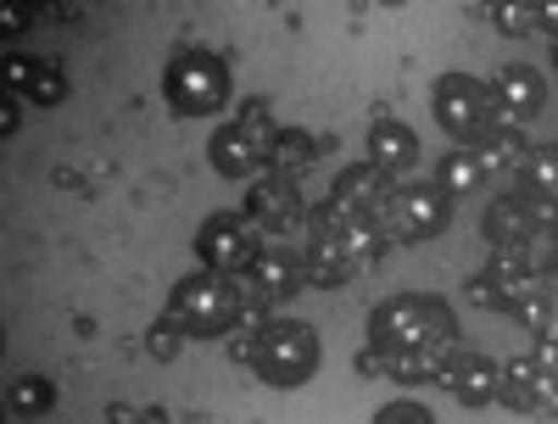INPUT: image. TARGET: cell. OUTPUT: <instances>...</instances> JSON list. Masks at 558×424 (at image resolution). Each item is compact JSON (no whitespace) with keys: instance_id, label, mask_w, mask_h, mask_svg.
<instances>
[{"instance_id":"obj_1","label":"cell","mask_w":558,"mask_h":424,"mask_svg":"<svg viewBox=\"0 0 558 424\" xmlns=\"http://www.w3.org/2000/svg\"><path fill=\"white\" fill-rule=\"evenodd\" d=\"M386 252V234L375 218L347 213L336 202H324L307 213V279L313 286H352L363 268H375Z\"/></svg>"},{"instance_id":"obj_2","label":"cell","mask_w":558,"mask_h":424,"mask_svg":"<svg viewBox=\"0 0 558 424\" xmlns=\"http://www.w3.org/2000/svg\"><path fill=\"white\" fill-rule=\"evenodd\" d=\"M252 313V291L241 286L235 274H184L179 286L168 291V318L184 329V336H196V341H223V336H235V329L246 324Z\"/></svg>"},{"instance_id":"obj_3","label":"cell","mask_w":558,"mask_h":424,"mask_svg":"<svg viewBox=\"0 0 558 424\" xmlns=\"http://www.w3.org/2000/svg\"><path fill=\"white\" fill-rule=\"evenodd\" d=\"M368 347H380V352H441V347H458V318L436 296H391L368 313Z\"/></svg>"},{"instance_id":"obj_4","label":"cell","mask_w":558,"mask_h":424,"mask_svg":"<svg viewBox=\"0 0 558 424\" xmlns=\"http://www.w3.org/2000/svg\"><path fill=\"white\" fill-rule=\"evenodd\" d=\"M324 363V347H318V329L302 324V318H268L257 336H252V374L274 391H296L307 386Z\"/></svg>"},{"instance_id":"obj_5","label":"cell","mask_w":558,"mask_h":424,"mask_svg":"<svg viewBox=\"0 0 558 424\" xmlns=\"http://www.w3.org/2000/svg\"><path fill=\"white\" fill-rule=\"evenodd\" d=\"M386 246H413V241H430L452 223V196L441 184H391V196L375 213Z\"/></svg>"},{"instance_id":"obj_6","label":"cell","mask_w":558,"mask_h":424,"mask_svg":"<svg viewBox=\"0 0 558 424\" xmlns=\"http://www.w3.org/2000/svg\"><path fill=\"white\" fill-rule=\"evenodd\" d=\"M430 101H436V123L458 140V146H481V140L497 134V96L481 78H470V73L436 78Z\"/></svg>"},{"instance_id":"obj_7","label":"cell","mask_w":558,"mask_h":424,"mask_svg":"<svg viewBox=\"0 0 558 424\" xmlns=\"http://www.w3.org/2000/svg\"><path fill=\"white\" fill-rule=\"evenodd\" d=\"M274 140H279V129H274L268 107L252 101L235 123H223V129L207 140V157H213V168H218L223 179H252V173L268 162Z\"/></svg>"},{"instance_id":"obj_8","label":"cell","mask_w":558,"mask_h":424,"mask_svg":"<svg viewBox=\"0 0 558 424\" xmlns=\"http://www.w3.org/2000/svg\"><path fill=\"white\" fill-rule=\"evenodd\" d=\"M162 96L179 118H213L229 101V68L218 57H173L162 73Z\"/></svg>"},{"instance_id":"obj_9","label":"cell","mask_w":558,"mask_h":424,"mask_svg":"<svg viewBox=\"0 0 558 424\" xmlns=\"http://www.w3.org/2000/svg\"><path fill=\"white\" fill-rule=\"evenodd\" d=\"M196 252L213 274H252L257 257H263V229L252 218H235V213H218L196 229Z\"/></svg>"},{"instance_id":"obj_10","label":"cell","mask_w":558,"mask_h":424,"mask_svg":"<svg viewBox=\"0 0 558 424\" xmlns=\"http://www.w3.org/2000/svg\"><path fill=\"white\" fill-rule=\"evenodd\" d=\"M502 402L536 413V419H558V352H525L502 363Z\"/></svg>"},{"instance_id":"obj_11","label":"cell","mask_w":558,"mask_h":424,"mask_svg":"<svg viewBox=\"0 0 558 424\" xmlns=\"http://www.w3.org/2000/svg\"><path fill=\"white\" fill-rule=\"evenodd\" d=\"M470 302L475 307H497V313H525L542 302L536 291V274L520 268V263H508V257H492L475 279H470Z\"/></svg>"},{"instance_id":"obj_12","label":"cell","mask_w":558,"mask_h":424,"mask_svg":"<svg viewBox=\"0 0 558 424\" xmlns=\"http://www.w3.org/2000/svg\"><path fill=\"white\" fill-rule=\"evenodd\" d=\"M536 223H542V207H536V202H525V196H497V202L486 207V218H481V234H486L492 257L520 263V252H525V241L536 234Z\"/></svg>"},{"instance_id":"obj_13","label":"cell","mask_w":558,"mask_h":424,"mask_svg":"<svg viewBox=\"0 0 558 424\" xmlns=\"http://www.w3.org/2000/svg\"><path fill=\"white\" fill-rule=\"evenodd\" d=\"M246 218H252L257 229H268V234L307 223V207H302V191H296V179H286V173L252 179V191H246Z\"/></svg>"},{"instance_id":"obj_14","label":"cell","mask_w":558,"mask_h":424,"mask_svg":"<svg viewBox=\"0 0 558 424\" xmlns=\"http://www.w3.org/2000/svg\"><path fill=\"white\" fill-rule=\"evenodd\" d=\"M463 408H486V402H497L502 397V363H492L486 352H463V347H452L447 352V380H441Z\"/></svg>"},{"instance_id":"obj_15","label":"cell","mask_w":558,"mask_h":424,"mask_svg":"<svg viewBox=\"0 0 558 424\" xmlns=\"http://www.w3.org/2000/svg\"><path fill=\"white\" fill-rule=\"evenodd\" d=\"M492 96H497L502 123H531V118L547 107V84H542L536 68L508 62V68H497V78H492Z\"/></svg>"},{"instance_id":"obj_16","label":"cell","mask_w":558,"mask_h":424,"mask_svg":"<svg viewBox=\"0 0 558 424\" xmlns=\"http://www.w3.org/2000/svg\"><path fill=\"white\" fill-rule=\"evenodd\" d=\"M368 162H375L386 179L413 173V162H418V134H413L402 118H380L375 129H368Z\"/></svg>"},{"instance_id":"obj_17","label":"cell","mask_w":558,"mask_h":424,"mask_svg":"<svg viewBox=\"0 0 558 424\" xmlns=\"http://www.w3.org/2000/svg\"><path fill=\"white\" fill-rule=\"evenodd\" d=\"M386 196H391V179H386L375 162H357V168H347V173L336 179V191H330V202H336V207L363 213V218H375Z\"/></svg>"},{"instance_id":"obj_18","label":"cell","mask_w":558,"mask_h":424,"mask_svg":"<svg viewBox=\"0 0 558 424\" xmlns=\"http://www.w3.org/2000/svg\"><path fill=\"white\" fill-rule=\"evenodd\" d=\"M302 279H307V263H302V257L279 252V246H263V257H257V268H252V291H257L263 302H279V296H296Z\"/></svg>"},{"instance_id":"obj_19","label":"cell","mask_w":558,"mask_h":424,"mask_svg":"<svg viewBox=\"0 0 558 424\" xmlns=\"http://www.w3.org/2000/svg\"><path fill=\"white\" fill-rule=\"evenodd\" d=\"M7 84L23 89L34 107H57V101L68 96L62 68H57V62H34V57H12V62H7Z\"/></svg>"},{"instance_id":"obj_20","label":"cell","mask_w":558,"mask_h":424,"mask_svg":"<svg viewBox=\"0 0 558 424\" xmlns=\"http://www.w3.org/2000/svg\"><path fill=\"white\" fill-rule=\"evenodd\" d=\"M447 352L452 347H441V352H380V368L402 386H441L447 380Z\"/></svg>"},{"instance_id":"obj_21","label":"cell","mask_w":558,"mask_h":424,"mask_svg":"<svg viewBox=\"0 0 558 424\" xmlns=\"http://www.w3.org/2000/svg\"><path fill=\"white\" fill-rule=\"evenodd\" d=\"M520 191L536 207H558V146H531V157L520 168Z\"/></svg>"},{"instance_id":"obj_22","label":"cell","mask_w":558,"mask_h":424,"mask_svg":"<svg viewBox=\"0 0 558 424\" xmlns=\"http://www.w3.org/2000/svg\"><path fill=\"white\" fill-rule=\"evenodd\" d=\"M486 184V162H481V152L475 146H458V152H447L441 157V191L458 202V196H475Z\"/></svg>"},{"instance_id":"obj_23","label":"cell","mask_w":558,"mask_h":424,"mask_svg":"<svg viewBox=\"0 0 558 424\" xmlns=\"http://www.w3.org/2000/svg\"><path fill=\"white\" fill-rule=\"evenodd\" d=\"M525 157H531V146L520 140L514 123H497V134L481 140V162H486V173H514V179H520Z\"/></svg>"},{"instance_id":"obj_24","label":"cell","mask_w":558,"mask_h":424,"mask_svg":"<svg viewBox=\"0 0 558 424\" xmlns=\"http://www.w3.org/2000/svg\"><path fill=\"white\" fill-rule=\"evenodd\" d=\"M318 157V140L307 134V129H279V140H274V152H268V173H296V168H307Z\"/></svg>"},{"instance_id":"obj_25","label":"cell","mask_w":558,"mask_h":424,"mask_svg":"<svg viewBox=\"0 0 558 424\" xmlns=\"http://www.w3.org/2000/svg\"><path fill=\"white\" fill-rule=\"evenodd\" d=\"M7 402H12L17 419H45V413L57 408V386H51V380H39V374H23V380H12Z\"/></svg>"},{"instance_id":"obj_26","label":"cell","mask_w":558,"mask_h":424,"mask_svg":"<svg viewBox=\"0 0 558 424\" xmlns=\"http://www.w3.org/2000/svg\"><path fill=\"white\" fill-rule=\"evenodd\" d=\"M492 23L502 28V34H531V28H547V7H492Z\"/></svg>"},{"instance_id":"obj_27","label":"cell","mask_w":558,"mask_h":424,"mask_svg":"<svg viewBox=\"0 0 558 424\" xmlns=\"http://www.w3.org/2000/svg\"><path fill=\"white\" fill-rule=\"evenodd\" d=\"M368 424H436V413H430L425 402H413V397H397V402H386Z\"/></svg>"},{"instance_id":"obj_28","label":"cell","mask_w":558,"mask_h":424,"mask_svg":"<svg viewBox=\"0 0 558 424\" xmlns=\"http://www.w3.org/2000/svg\"><path fill=\"white\" fill-rule=\"evenodd\" d=\"M146 347H151V358H157V363H173V358H179V347H184V329H179L173 318H162V324H151V341H146Z\"/></svg>"},{"instance_id":"obj_29","label":"cell","mask_w":558,"mask_h":424,"mask_svg":"<svg viewBox=\"0 0 558 424\" xmlns=\"http://www.w3.org/2000/svg\"><path fill=\"white\" fill-rule=\"evenodd\" d=\"M0 28H7V34H17V28H28V12H0Z\"/></svg>"},{"instance_id":"obj_30","label":"cell","mask_w":558,"mask_h":424,"mask_svg":"<svg viewBox=\"0 0 558 424\" xmlns=\"http://www.w3.org/2000/svg\"><path fill=\"white\" fill-rule=\"evenodd\" d=\"M553 68H558V39H553Z\"/></svg>"}]
</instances>
